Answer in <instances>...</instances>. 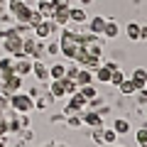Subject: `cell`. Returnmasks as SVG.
Segmentation results:
<instances>
[{
    "label": "cell",
    "instance_id": "cell-7",
    "mask_svg": "<svg viewBox=\"0 0 147 147\" xmlns=\"http://www.w3.org/2000/svg\"><path fill=\"white\" fill-rule=\"evenodd\" d=\"M32 76H34L39 84H47V81H52V79H49V66L42 61V59H34V61H32Z\"/></svg>",
    "mask_w": 147,
    "mask_h": 147
},
{
    "label": "cell",
    "instance_id": "cell-32",
    "mask_svg": "<svg viewBox=\"0 0 147 147\" xmlns=\"http://www.w3.org/2000/svg\"><path fill=\"white\" fill-rule=\"evenodd\" d=\"M42 91H47V84H42V86H32V88H27V96H30V98H37V96H42Z\"/></svg>",
    "mask_w": 147,
    "mask_h": 147
},
{
    "label": "cell",
    "instance_id": "cell-9",
    "mask_svg": "<svg viewBox=\"0 0 147 147\" xmlns=\"http://www.w3.org/2000/svg\"><path fill=\"white\" fill-rule=\"evenodd\" d=\"M69 22H74V25H86V22H88L86 7H84V5H81V7L71 5V7H69Z\"/></svg>",
    "mask_w": 147,
    "mask_h": 147
},
{
    "label": "cell",
    "instance_id": "cell-42",
    "mask_svg": "<svg viewBox=\"0 0 147 147\" xmlns=\"http://www.w3.org/2000/svg\"><path fill=\"white\" fill-rule=\"evenodd\" d=\"M37 3H49V0H37Z\"/></svg>",
    "mask_w": 147,
    "mask_h": 147
},
{
    "label": "cell",
    "instance_id": "cell-15",
    "mask_svg": "<svg viewBox=\"0 0 147 147\" xmlns=\"http://www.w3.org/2000/svg\"><path fill=\"white\" fill-rule=\"evenodd\" d=\"M76 84L86 86V84H93V71L86 66H79V74H76Z\"/></svg>",
    "mask_w": 147,
    "mask_h": 147
},
{
    "label": "cell",
    "instance_id": "cell-21",
    "mask_svg": "<svg viewBox=\"0 0 147 147\" xmlns=\"http://www.w3.org/2000/svg\"><path fill=\"white\" fill-rule=\"evenodd\" d=\"M118 88H120V93H123V96H135L137 86L132 84V79H123V84L118 86Z\"/></svg>",
    "mask_w": 147,
    "mask_h": 147
},
{
    "label": "cell",
    "instance_id": "cell-34",
    "mask_svg": "<svg viewBox=\"0 0 147 147\" xmlns=\"http://www.w3.org/2000/svg\"><path fill=\"white\" fill-rule=\"evenodd\" d=\"M135 96H137V103H140V105H147V86L137 88V91H135Z\"/></svg>",
    "mask_w": 147,
    "mask_h": 147
},
{
    "label": "cell",
    "instance_id": "cell-22",
    "mask_svg": "<svg viewBox=\"0 0 147 147\" xmlns=\"http://www.w3.org/2000/svg\"><path fill=\"white\" fill-rule=\"evenodd\" d=\"M79 93L84 96L86 100H91V98H96V96H98V91H96L93 84H86V86H79Z\"/></svg>",
    "mask_w": 147,
    "mask_h": 147
},
{
    "label": "cell",
    "instance_id": "cell-24",
    "mask_svg": "<svg viewBox=\"0 0 147 147\" xmlns=\"http://www.w3.org/2000/svg\"><path fill=\"white\" fill-rule=\"evenodd\" d=\"M44 54H49V57H59V54H61V44H59V42H44Z\"/></svg>",
    "mask_w": 147,
    "mask_h": 147
},
{
    "label": "cell",
    "instance_id": "cell-26",
    "mask_svg": "<svg viewBox=\"0 0 147 147\" xmlns=\"http://www.w3.org/2000/svg\"><path fill=\"white\" fill-rule=\"evenodd\" d=\"M135 140H137V145H147V120L142 123L140 127H137V132H135Z\"/></svg>",
    "mask_w": 147,
    "mask_h": 147
},
{
    "label": "cell",
    "instance_id": "cell-11",
    "mask_svg": "<svg viewBox=\"0 0 147 147\" xmlns=\"http://www.w3.org/2000/svg\"><path fill=\"white\" fill-rule=\"evenodd\" d=\"M100 37H103V39H115V37H120V25H118L115 20H108Z\"/></svg>",
    "mask_w": 147,
    "mask_h": 147
},
{
    "label": "cell",
    "instance_id": "cell-28",
    "mask_svg": "<svg viewBox=\"0 0 147 147\" xmlns=\"http://www.w3.org/2000/svg\"><path fill=\"white\" fill-rule=\"evenodd\" d=\"M42 20H44V17H42V12L37 10V7H32V15H30V20H27V22H30V27H32V30H34V27L39 25V22H42Z\"/></svg>",
    "mask_w": 147,
    "mask_h": 147
},
{
    "label": "cell",
    "instance_id": "cell-2",
    "mask_svg": "<svg viewBox=\"0 0 147 147\" xmlns=\"http://www.w3.org/2000/svg\"><path fill=\"white\" fill-rule=\"evenodd\" d=\"M10 108L15 113H32L34 110V98L27 96V91H17L10 96Z\"/></svg>",
    "mask_w": 147,
    "mask_h": 147
},
{
    "label": "cell",
    "instance_id": "cell-16",
    "mask_svg": "<svg viewBox=\"0 0 147 147\" xmlns=\"http://www.w3.org/2000/svg\"><path fill=\"white\" fill-rule=\"evenodd\" d=\"M93 81H100V84H110V69L105 64H100L98 69H93Z\"/></svg>",
    "mask_w": 147,
    "mask_h": 147
},
{
    "label": "cell",
    "instance_id": "cell-37",
    "mask_svg": "<svg viewBox=\"0 0 147 147\" xmlns=\"http://www.w3.org/2000/svg\"><path fill=\"white\" fill-rule=\"evenodd\" d=\"M105 66H108V69H110V71H113V69H120V66H118V64H115V61H105Z\"/></svg>",
    "mask_w": 147,
    "mask_h": 147
},
{
    "label": "cell",
    "instance_id": "cell-1",
    "mask_svg": "<svg viewBox=\"0 0 147 147\" xmlns=\"http://www.w3.org/2000/svg\"><path fill=\"white\" fill-rule=\"evenodd\" d=\"M0 39H3V49L10 57H22V34H17L15 27H7V30H0Z\"/></svg>",
    "mask_w": 147,
    "mask_h": 147
},
{
    "label": "cell",
    "instance_id": "cell-6",
    "mask_svg": "<svg viewBox=\"0 0 147 147\" xmlns=\"http://www.w3.org/2000/svg\"><path fill=\"white\" fill-rule=\"evenodd\" d=\"M81 120H84V125H88V127H105L103 125V115H100L98 110H91V108L81 110Z\"/></svg>",
    "mask_w": 147,
    "mask_h": 147
},
{
    "label": "cell",
    "instance_id": "cell-33",
    "mask_svg": "<svg viewBox=\"0 0 147 147\" xmlns=\"http://www.w3.org/2000/svg\"><path fill=\"white\" fill-rule=\"evenodd\" d=\"M7 110H10V96L0 93V115H3V113H7Z\"/></svg>",
    "mask_w": 147,
    "mask_h": 147
},
{
    "label": "cell",
    "instance_id": "cell-30",
    "mask_svg": "<svg viewBox=\"0 0 147 147\" xmlns=\"http://www.w3.org/2000/svg\"><path fill=\"white\" fill-rule=\"evenodd\" d=\"M91 140L96 142V145H103V127H91Z\"/></svg>",
    "mask_w": 147,
    "mask_h": 147
},
{
    "label": "cell",
    "instance_id": "cell-44",
    "mask_svg": "<svg viewBox=\"0 0 147 147\" xmlns=\"http://www.w3.org/2000/svg\"><path fill=\"white\" fill-rule=\"evenodd\" d=\"M140 147H147V145H140Z\"/></svg>",
    "mask_w": 147,
    "mask_h": 147
},
{
    "label": "cell",
    "instance_id": "cell-41",
    "mask_svg": "<svg viewBox=\"0 0 147 147\" xmlns=\"http://www.w3.org/2000/svg\"><path fill=\"white\" fill-rule=\"evenodd\" d=\"M0 5H7V0H0Z\"/></svg>",
    "mask_w": 147,
    "mask_h": 147
},
{
    "label": "cell",
    "instance_id": "cell-14",
    "mask_svg": "<svg viewBox=\"0 0 147 147\" xmlns=\"http://www.w3.org/2000/svg\"><path fill=\"white\" fill-rule=\"evenodd\" d=\"M7 74H15V57H10V54L0 59V76L5 79Z\"/></svg>",
    "mask_w": 147,
    "mask_h": 147
},
{
    "label": "cell",
    "instance_id": "cell-17",
    "mask_svg": "<svg viewBox=\"0 0 147 147\" xmlns=\"http://www.w3.org/2000/svg\"><path fill=\"white\" fill-rule=\"evenodd\" d=\"M125 37L130 42H140V22H127L125 25Z\"/></svg>",
    "mask_w": 147,
    "mask_h": 147
},
{
    "label": "cell",
    "instance_id": "cell-35",
    "mask_svg": "<svg viewBox=\"0 0 147 147\" xmlns=\"http://www.w3.org/2000/svg\"><path fill=\"white\" fill-rule=\"evenodd\" d=\"M100 105H103V98H100V96H96V98H91V100H88V105H86V108H91V110H98Z\"/></svg>",
    "mask_w": 147,
    "mask_h": 147
},
{
    "label": "cell",
    "instance_id": "cell-29",
    "mask_svg": "<svg viewBox=\"0 0 147 147\" xmlns=\"http://www.w3.org/2000/svg\"><path fill=\"white\" fill-rule=\"evenodd\" d=\"M123 79H125V74H123L120 69H113V71H110V84H113V86H120Z\"/></svg>",
    "mask_w": 147,
    "mask_h": 147
},
{
    "label": "cell",
    "instance_id": "cell-43",
    "mask_svg": "<svg viewBox=\"0 0 147 147\" xmlns=\"http://www.w3.org/2000/svg\"><path fill=\"white\" fill-rule=\"evenodd\" d=\"M113 147H123V145H113Z\"/></svg>",
    "mask_w": 147,
    "mask_h": 147
},
{
    "label": "cell",
    "instance_id": "cell-10",
    "mask_svg": "<svg viewBox=\"0 0 147 147\" xmlns=\"http://www.w3.org/2000/svg\"><path fill=\"white\" fill-rule=\"evenodd\" d=\"M54 100H57V98H54V96L49 93V88H47V91H42V96H37V98H34V108L37 110H49Z\"/></svg>",
    "mask_w": 147,
    "mask_h": 147
},
{
    "label": "cell",
    "instance_id": "cell-23",
    "mask_svg": "<svg viewBox=\"0 0 147 147\" xmlns=\"http://www.w3.org/2000/svg\"><path fill=\"white\" fill-rule=\"evenodd\" d=\"M118 142V132L113 127H103V145H115Z\"/></svg>",
    "mask_w": 147,
    "mask_h": 147
},
{
    "label": "cell",
    "instance_id": "cell-5",
    "mask_svg": "<svg viewBox=\"0 0 147 147\" xmlns=\"http://www.w3.org/2000/svg\"><path fill=\"white\" fill-rule=\"evenodd\" d=\"M86 105H88V100H86L84 96H81L79 91H76L74 96H69V103L61 108V113H64V118H66V115H74V113H81V110H84Z\"/></svg>",
    "mask_w": 147,
    "mask_h": 147
},
{
    "label": "cell",
    "instance_id": "cell-25",
    "mask_svg": "<svg viewBox=\"0 0 147 147\" xmlns=\"http://www.w3.org/2000/svg\"><path fill=\"white\" fill-rule=\"evenodd\" d=\"M66 125L71 127V130H79V127L84 125V120H81V113H74V115H66Z\"/></svg>",
    "mask_w": 147,
    "mask_h": 147
},
{
    "label": "cell",
    "instance_id": "cell-40",
    "mask_svg": "<svg viewBox=\"0 0 147 147\" xmlns=\"http://www.w3.org/2000/svg\"><path fill=\"white\" fill-rule=\"evenodd\" d=\"M54 147H69V145H57V142H54Z\"/></svg>",
    "mask_w": 147,
    "mask_h": 147
},
{
    "label": "cell",
    "instance_id": "cell-19",
    "mask_svg": "<svg viewBox=\"0 0 147 147\" xmlns=\"http://www.w3.org/2000/svg\"><path fill=\"white\" fill-rule=\"evenodd\" d=\"M113 130H115L118 135H127V132H130V123H127L125 118H115V120H113Z\"/></svg>",
    "mask_w": 147,
    "mask_h": 147
},
{
    "label": "cell",
    "instance_id": "cell-27",
    "mask_svg": "<svg viewBox=\"0 0 147 147\" xmlns=\"http://www.w3.org/2000/svg\"><path fill=\"white\" fill-rule=\"evenodd\" d=\"M76 91H79V84L64 76V93H66V96H74V93H76Z\"/></svg>",
    "mask_w": 147,
    "mask_h": 147
},
{
    "label": "cell",
    "instance_id": "cell-8",
    "mask_svg": "<svg viewBox=\"0 0 147 147\" xmlns=\"http://www.w3.org/2000/svg\"><path fill=\"white\" fill-rule=\"evenodd\" d=\"M32 61H34V59L25 57V54H22V57H17V59H15V74H20L22 79H25V76H30V74H32Z\"/></svg>",
    "mask_w": 147,
    "mask_h": 147
},
{
    "label": "cell",
    "instance_id": "cell-3",
    "mask_svg": "<svg viewBox=\"0 0 147 147\" xmlns=\"http://www.w3.org/2000/svg\"><path fill=\"white\" fill-rule=\"evenodd\" d=\"M22 86H25V79H22L20 74H7L5 79L0 81V93L12 96V93H17V91H22Z\"/></svg>",
    "mask_w": 147,
    "mask_h": 147
},
{
    "label": "cell",
    "instance_id": "cell-38",
    "mask_svg": "<svg viewBox=\"0 0 147 147\" xmlns=\"http://www.w3.org/2000/svg\"><path fill=\"white\" fill-rule=\"evenodd\" d=\"M79 3H81V5H84V7H88L91 3H93V0H79Z\"/></svg>",
    "mask_w": 147,
    "mask_h": 147
},
{
    "label": "cell",
    "instance_id": "cell-12",
    "mask_svg": "<svg viewBox=\"0 0 147 147\" xmlns=\"http://www.w3.org/2000/svg\"><path fill=\"white\" fill-rule=\"evenodd\" d=\"M105 17H100V15H96V17H91L88 22H86V27H88V32H93V34H103V27H105Z\"/></svg>",
    "mask_w": 147,
    "mask_h": 147
},
{
    "label": "cell",
    "instance_id": "cell-18",
    "mask_svg": "<svg viewBox=\"0 0 147 147\" xmlns=\"http://www.w3.org/2000/svg\"><path fill=\"white\" fill-rule=\"evenodd\" d=\"M130 79H132V84H135L137 88H142V86H147V71L145 69H135V71L130 74Z\"/></svg>",
    "mask_w": 147,
    "mask_h": 147
},
{
    "label": "cell",
    "instance_id": "cell-39",
    "mask_svg": "<svg viewBox=\"0 0 147 147\" xmlns=\"http://www.w3.org/2000/svg\"><path fill=\"white\" fill-rule=\"evenodd\" d=\"M42 147H54V142H47V145H42Z\"/></svg>",
    "mask_w": 147,
    "mask_h": 147
},
{
    "label": "cell",
    "instance_id": "cell-4",
    "mask_svg": "<svg viewBox=\"0 0 147 147\" xmlns=\"http://www.w3.org/2000/svg\"><path fill=\"white\" fill-rule=\"evenodd\" d=\"M7 10H10V15L15 17V22H27L32 15V7L27 5L25 0H7Z\"/></svg>",
    "mask_w": 147,
    "mask_h": 147
},
{
    "label": "cell",
    "instance_id": "cell-36",
    "mask_svg": "<svg viewBox=\"0 0 147 147\" xmlns=\"http://www.w3.org/2000/svg\"><path fill=\"white\" fill-rule=\"evenodd\" d=\"M140 39H147V25H140Z\"/></svg>",
    "mask_w": 147,
    "mask_h": 147
},
{
    "label": "cell",
    "instance_id": "cell-13",
    "mask_svg": "<svg viewBox=\"0 0 147 147\" xmlns=\"http://www.w3.org/2000/svg\"><path fill=\"white\" fill-rule=\"evenodd\" d=\"M69 7H71V5H69ZM69 7H57V10H54L52 20L57 22L59 27H66V25H71V22H69Z\"/></svg>",
    "mask_w": 147,
    "mask_h": 147
},
{
    "label": "cell",
    "instance_id": "cell-31",
    "mask_svg": "<svg viewBox=\"0 0 147 147\" xmlns=\"http://www.w3.org/2000/svg\"><path fill=\"white\" fill-rule=\"evenodd\" d=\"M76 74H79V64L74 61V64H66V79L76 81Z\"/></svg>",
    "mask_w": 147,
    "mask_h": 147
},
{
    "label": "cell",
    "instance_id": "cell-20",
    "mask_svg": "<svg viewBox=\"0 0 147 147\" xmlns=\"http://www.w3.org/2000/svg\"><path fill=\"white\" fill-rule=\"evenodd\" d=\"M66 76V64H52L49 66V79H64Z\"/></svg>",
    "mask_w": 147,
    "mask_h": 147
}]
</instances>
